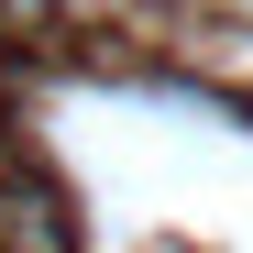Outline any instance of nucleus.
<instances>
[{"label":"nucleus","mask_w":253,"mask_h":253,"mask_svg":"<svg viewBox=\"0 0 253 253\" xmlns=\"http://www.w3.org/2000/svg\"><path fill=\"white\" fill-rule=\"evenodd\" d=\"M0 242L11 253H66V209H55V187H0Z\"/></svg>","instance_id":"1"},{"label":"nucleus","mask_w":253,"mask_h":253,"mask_svg":"<svg viewBox=\"0 0 253 253\" xmlns=\"http://www.w3.org/2000/svg\"><path fill=\"white\" fill-rule=\"evenodd\" d=\"M187 11H242V22H253V0H187Z\"/></svg>","instance_id":"2"}]
</instances>
